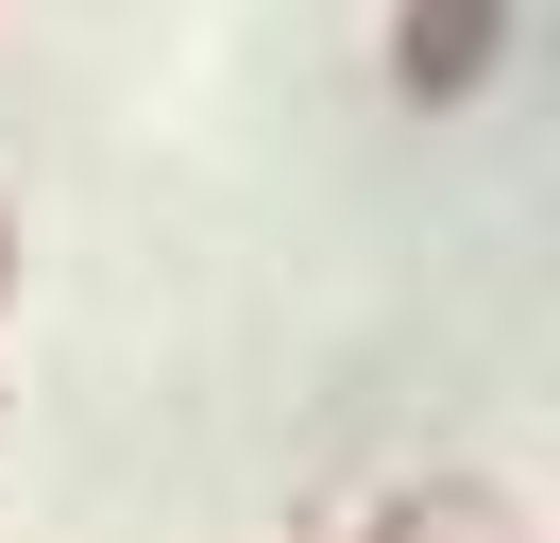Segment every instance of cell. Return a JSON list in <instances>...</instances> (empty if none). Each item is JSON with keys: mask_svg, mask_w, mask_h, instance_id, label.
I'll use <instances>...</instances> for the list:
<instances>
[{"mask_svg": "<svg viewBox=\"0 0 560 543\" xmlns=\"http://www.w3.org/2000/svg\"><path fill=\"white\" fill-rule=\"evenodd\" d=\"M510 51V0H390V85L408 102H476Z\"/></svg>", "mask_w": 560, "mask_h": 543, "instance_id": "obj_1", "label": "cell"}, {"mask_svg": "<svg viewBox=\"0 0 560 543\" xmlns=\"http://www.w3.org/2000/svg\"><path fill=\"white\" fill-rule=\"evenodd\" d=\"M374 543H526V509H510V493H476V475H424V493H390V509H374Z\"/></svg>", "mask_w": 560, "mask_h": 543, "instance_id": "obj_2", "label": "cell"}, {"mask_svg": "<svg viewBox=\"0 0 560 543\" xmlns=\"http://www.w3.org/2000/svg\"><path fill=\"white\" fill-rule=\"evenodd\" d=\"M0 289H18V204H0Z\"/></svg>", "mask_w": 560, "mask_h": 543, "instance_id": "obj_3", "label": "cell"}]
</instances>
